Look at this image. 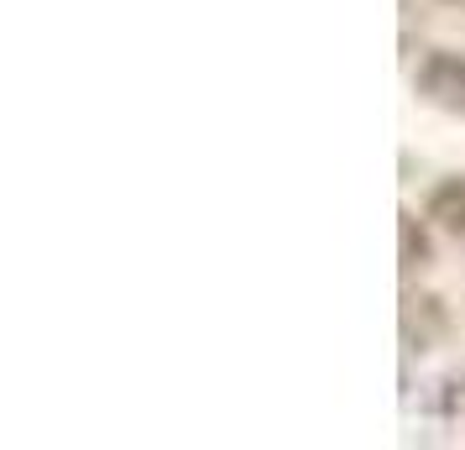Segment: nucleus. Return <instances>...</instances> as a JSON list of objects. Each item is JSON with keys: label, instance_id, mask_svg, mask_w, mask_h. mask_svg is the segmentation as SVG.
Returning <instances> with one entry per match:
<instances>
[{"label": "nucleus", "instance_id": "obj_2", "mask_svg": "<svg viewBox=\"0 0 465 450\" xmlns=\"http://www.w3.org/2000/svg\"><path fill=\"white\" fill-rule=\"evenodd\" d=\"M429 220L440 231H450L455 241H465V173L434 184V194H429Z\"/></svg>", "mask_w": 465, "mask_h": 450}, {"label": "nucleus", "instance_id": "obj_1", "mask_svg": "<svg viewBox=\"0 0 465 450\" xmlns=\"http://www.w3.org/2000/svg\"><path fill=\"white\" fill-rule=\"evenodd\" d=\"M413 89H419L434 110L465 115V58L460 53H450V47L429 53V58L419 64V74H413Z\"/></svg>", "mask_w": 465, "mask_h": 450}, {"label": "nucleus", "instance_id": "obj_3", "mask_svg": "<svg viewBox=\"0 0 465 450\" xmlns=\"http://www.w3.org/2000/svg\"><path fill=\"white\" fill-rule=\"evenodd\" d=\"M455 5H460V0H455Z\"/></svg>", "mask_w": 465, "mask_h": 450}]
</instances>
